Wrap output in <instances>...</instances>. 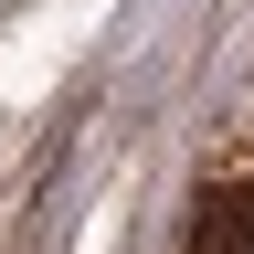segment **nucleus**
<instances>
[{
	"instance_id": "1",
	"label": "nucleus",
	"mask_w": 254,
	"mask_h": 254,
	"mask_svg": "<svg viewBox=\"0 0 254 254\" xmlns=\"http://www.w3.org/2000/svg\"><path fill=\"white\" fill-rule=\"evenodd\" d=\"M180 254H254V190H212Z\"/></svg>"
}]
</instances>
